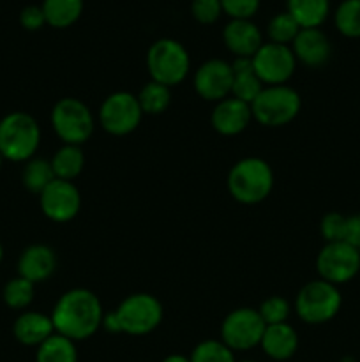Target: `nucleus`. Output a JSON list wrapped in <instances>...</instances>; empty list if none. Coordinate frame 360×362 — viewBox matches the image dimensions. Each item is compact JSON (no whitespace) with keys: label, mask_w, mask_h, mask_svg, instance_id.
<instances>
[{"label":"nucleus","mask_w":360,"mask_h":362,"mask_svg":"<svg viewBox=\"0 0 360 362\" xmlns=\"http://www.w3.org/2000/svg\"><path fill=\"white\" fill-rule=\"evenodd\" d=\"M52 322L56 334L69 338L71 341H85L102 327L101 300L87 288H73L62 293L52 311Z\"/></svg>","instance_id":"1"},{"label":"nucleus","mask_w":360,"mask_h":362,"mask_svg":"<svg viewBox=\"0 0 360 362\" xmlns=\"http://www.w3.org/2000/svg\"><path fill=\"white\" fill-rule=\"evenodd\" d=\"M274 187V172L261 158H244L228 173V191L233 200L244 205L263 202Z\"/></svg>","instance_id":"2"},{"label":"nucleus","mask_w":360,"mask_h":362,"mask_svg":"<svg viewBox=\"0 0 360 362\" xmlns=\"http://www.w3.org/2000/svg\"><path fill=\"white\" fill-rule=\"evenodd\" d=\"M41 144V129L32 115L11 112L0 120V154L14 163L28 161Z\"/></svg>","instance_id":"3"},{"label":"nucleus","mask_w":360,"mask_h":362,"mask_svg":"<svg viewBox=\"0 0 360 362\" xmlns=\"http://www.w3.org/2000/svg\"><path fill=\"white\" fill-rule=\"evenodd\" d=\"M191 69V57L186 46L172 37L157 39L147 52V71L150 78L166 87L182 83Z\"/></svg>","instance_id":"4"},{"label":"nucleus","mask_w":360,"mask_h":362,"mask_svg":"<svg viewBox=\"0 0 360 362\" xmlns=\"http://www.w3.org/2000/svg\"><path fill=\"white\" fill-rule=\"evenodd\" d=\"M302 108V99L295 88L288 85L263 87L251 103L253 119L267 127H281L293 122Z\"/></svg>","instance_id":"5"},{"label":"nucleus","mask_w":360,"mask_h":362,"mask_svg":"<svg viewBox=\"0 0 360 362\" xmlns=\"http://www.w3.org/2000/svg\"><path fill=\"white\" fill-rule=\"evenodd\" d=\"M342 306L339 288L323 279H314L304 285L296 293L295 311L302 322L309 325H321L335 318Z\"/></svg>","instance_id":"6"},{"label":"nucleus","mask_w":360,"mask_h":362,"mask_svg":"<svg viewBox=\"0 0 360 362\" xmlns=\"http://www.w3.org/2000/svg\"><path fill=\"white\" fill-rule=\"evenodd\" d=\"M113 317L119 325V332L129 336L150 334L162 320V304L150 293H133L119 304Z\"/></svg>","instance_id":"7"},{"label":"nucleus","mask_w":360,"mask_h":362,"mask_svg":"<svg viewBox=\"0 0 360 362\" xmlns=\"http://www.w3.org/2000/svg\"><path fill=\"white\" fill-rule=\"evenodd\" d=\"M52 126L64 145H83L95 127L94 115L83 101L64 98L52 110Z\"/></svg>","instance_id":"8"},{"label":"nucleus","mask_w":360,"mask_h":362,"mask_svg":"<svg viewBox=\"0 0 360 362\" xmlns=\"http://www.w3.org/2000/svg\"><path fill=\"white\" fill-rule=\"evenodd\" d=\"M320 279L339 286L352 281L360 272L359 247L348 243H325L316 257Z\"/></svg>","instance_id":"9"},{"label":"nucleus","mask_w":360,"mask_h":362,"mask_svg":"<svg viewBox=\"0 0 360 362\" xmlns=\"http://www.w3.org/2000/svg\"><path fill=\"white\" fill-rule=\"evenodd\" d=\"M265 322L258 310L236 308L224 317L221 324V341L233 352H246L261 343L265 332Z\"/></svg>","instance_id":"10"},{"label":"nucleus","mask_w":360,"mask_h":362,"mask_svg":"<svg viewBox=\"0 0 360 362\" xmlns=\"http://www.w3.org/2000/svg\"><path fill=\"white\" fill-rule=\"evenodd\" d=\"M143 112L138 98L131 92H113L99 108V124L113 136H126L140 126Z\"/></svg>","instance_id":"11"},{"label":"nucleus","mask_w":360,"mask_h":362,"mask_svg":"<svg viewBox=\"0 0 360 362\" xmlns=\"http://www.w3.org/2000/svg\"><path fill=\"white\" fill-rule=\"evenodd\" d=\"M251 62L265 87L286 85L296 69V59L293 55L292 46L275 45L270 41L261 45Z\"/></svg>","instance_id":"12"},{"label":"nucleus","mask_w":360,"mask_h":362,"mask_svg":"<svg viewBox=\"0 0 360 362\" xmlns=\"http://www.w3.org/2000/svg\"><path fill=\"white\" fill-rule=\"evenodd\" d=\"M39 204L46 218L55 223H67L80 212L81 197L71 180L55 179L39 194Z\"/></svg>","instance_id":"13"},{"label":"nucleus","mask_w":360,"mask_h":362,"mask_svg":"<svg viewBox=\"0 0 360 362\" xmlns=\"http://www.w3.org/2000/svg\"><path fill=\"white\" fill-rule=\"evenodd\" d=\"M232 64L222 59H210L201 64L194 73V90L201 99L219 103L232 95Z\"/></svg>","instance_id":"14"},{"label":"nucleus","mask_w":360,"mask_h":362,"mask_svg":"<svg viewBox=\"0 0 360 362\" xmlns=\"http://www.w3.org/2000/svg\"><path fill=\"white\" fill-rule=\"evenodd\" d=\"M222 41L235 59H253L263 45V34L254 21L229 20L222 28Z\"/></svg>","instance_id":"15"},{"label":"nucleus","mask_w":360,"mask_h":362,"mask_svg":"<svg viewBox=\"0 0 360 362\" xmlns=\"http://www.w3.org/2000/svg\"><path fill=\"white\" fill-rule=\"evenodd\" d=\"M251 120H253L251 105L233 98V95L215 103L214 110H212V127L222 136L240 134L247 129Z\"/></svg>","instance_id":"16"},{"label":"nucleus","mask_w":360,"mask_h":362,"mask_svg":"<svg viewBox=\"0 0 360 362\" xmlns=\"http://www.w3.org/2000/svg\"><path fill=\"white\" fill-rule=\"evenodd\" d=\"M292 49L296 62L307 67L325 66L332 55L330 39L321 28H300Z\"/></svg>","instance_id":"17"},{"label":"nucleus","mask_w":360,"mask_h":362,"mask_svg":"<svg viewBox=\"0 0 360 362\" xmlns=\"http://www.w3.org/2000/svg\"><path fill=\"white\" fill-rule=\"evenodd\" d=\"M56 255L44 244H32L21 251L18 258V276L35 283H42L55 272Z\"/></svg>","instance_id":"18"},{"label":"nucleus","mask_w":360,"mask_h":362,"mask_svg":"<svg viewBox=\"0 0 360 362\" xmlns=\"http://www.w3.org/2000/svg\"><path fill=\"white\" fill-rule=\"evenodd\" d=\"M260 346L272 361H288L299 349V334L288 322L267 325Z\"/></svg>","instance_id":"19"},{"label":"nucleus","mask_w":360,"mask_h":362,"mask_svg":"<svg viewBox=\"0 0 360 362\" xmlns=\"http://www.w3.org/2000/svg\"><path fill=\"white\" fill-rule=\"evenodd\" d=\"M13 334L21 345L39 346L44 343L52 334H55L52 317L39 311H23L14 320Z\"/></svg>","instance_id":"20"},{"label":"nucleus","mask_w":360,"mask_h":362,"mask_svg":"<svg viewBox=\"0 0 360 362\" xmlns=\"http://www.w3.org/2000/svg\"><path fill=\"white\" fill-rule=\"evenodd\" d=\"M233 69V85H232V95L240 99V101L251 103L258 98L265 85L258 78L256 71H254L251 59H235L232 62Z\"/></svg>","instance_id":"21"},{"label":"nucleus","mask_w":360,"mask_h":362,"mask_svg":"<svg viewBox=\"0 0 360 362\" xmlns=\"http://www.w3.org/2000/svg\"><path fill=\"white\" fill-rule=\"evenodd\" d=\"M286 13L300 28H320L330 14V0H286Z\"/></svg>","instance_id":"22"},{"label":"nucleus","mask_w":360,"mask_h":362,"mask_svg":"<svg viewBox=\"0 0 360 362\" xmlns=\"http://www.w3.org/2000/svg\"><path fill=\"white\" fill-rule=\"evenodd\" d=\"M46 25L53 28H67L76 23L83 13V0H42Z\"/></svg>","instance_id":"23"},{"label":"nucleus","mask_w":360,"mask_h":362,"mask_svg":"<svg viewBox=\"0 0 360 362\" xmlns=\"http://www.w3.org/2000/svg\"><path fill=\"white\" fill-rule=\"evenodd\" d=\"M52 168L56 179L73 182L85 166V156L80 145H62L52 158Z\"/></svg>","instance_id":"24"},{"label":"nucleus","mask_w":360,"mask_h":362,"mask_svg":"<svg viewBox=\"0 0 360 362\" xmlns=\"http://www.w3.org/2000/svg\"><path fill=\"white\" fill-rule=\"evenodd\" d=\"M35 362H78L76 343L55 332L37 346Z\"/></svg>","instance_id":"25"},{"label":"nucleus","mask_w":360,"mask_h":362,"mask_svg":"<svg viewBox=\"0 0 360 362\" xmlns=\"http://www.w3.org/2000/svg\"><path fill=\"white\" fill-rule=\"evenodd\" d=\"M55 179L56 177L53 173L52 163L48 159L41 158L28 159L23 168V173H21V182L34 194H41Z\"/></svg>","instance_id":"26"},{"label":"nucleus","mask_w":360,"mask_h":362,"mask_svg":"<svg viewBox=\"0 0 360 362\" xmlns=\"http://www.w3.org/2000/svg\"><path fill=\"white\" fill-rule=\"evenodd\" d=\"M136 98L143 115H161L162 112L168 110L169 101H172V92L166 85L150 80L147 85H143Z\"/></svg>","instance_id":"27"},{"label":"nucleus","mask_w":360,"mask_h":362,"mask_svg":"<svg viewBox=\"0 0 360 362\" xmlns=\"http://www.w3.org/2000/svg\"><path fill=\"white\" fill-rule=\"evenodd\" d=\"M335 28L348 39H360V0H342L334 13Z\"/></svg>","instance_id":"28"},{"label":"nucleus","mask_w":360,"mask_h":362,"mask_svg":"<svg viewBox=\"0 0 360 362\" xmlns=\"http://www.w3.org/2000/svg\"><path fill=\"white\" fill-rule=\"evenodd\" d=\"M35 296V285L28 279L16 276V278L9 279L2 290L4 303L11 310H27L32 304Z\"/></svg>","instance_id":"29"},{"label":"nucleus","mask_w":360,"mask_h":362,"mask_svg":"<svg viewBox=\"0 0 360 362\" xmlns=\"http://www.w3.org/2000/svg\"><path fill=\"white\" fill-rule=\"evenodd\" d=\"M300 27L295 20L292 18L289 13H279L268 21L267 27V35L268 41L275 42V45H284L292 46V42L295 41V37L299 35Z\"/></svg>","instance_id":"30"},{"label":"nucleus","mask_w":360,"mask_h":362,"mask_svg":"<svg viewBox=\"0 0 360 362\" xmlns=\"http://www.w3.org/2000/svg\"><path fill=\"white\" fill-rule=\"evenodd\" d=\"M191 362H236L235 352L221 339H207L198 343L189 356Z\"/></svg>","instance_id":"31"},{"label":"nucleus","mask_w":360,"mask_h":362,"mask_svg":"<svg viewBox=\"0 0 360 362\" xmlns=\"http://www.w3.org/2000/svg\"><path fill=\"white\" fill-rule=\"evenodd\" d=\"M289 306L288 300L281 296H272L268 299H265L263 303L258 308V313H260L261 320L265 322V325H275V324H284L288 322Z\"/></svg>","instance_id":"32"},{"label":"nucleus","mask_w":360,"mask_h":362,"mask_svg":"<svg viewBox=\"0 0 360 362\" xmlns=\"http://www.w3.org/2000/svg\"><path fill=\"white\" fill-rule=\"evenodd\" d=\"M346 228H348V216L339 212H328L320 223V232L325 243H344Z\"/></svg>","instance_id":"33"},{"label":"nucleus","mask_w":360,"mask_h":362,"mask_svg":"<svg viewBox=\"0 0 360 362\" xmlns=\"http://www.w3.org/2000/svg\"><path fill=\"white\" fill-rule=\"evenodd\" d=\"M191 14L201 25L215 23L222 14L221 0H193Z\"/></svg>","instance_id":"34"},{"label":"nucleus","mask_w":360,"mask_h":362,"mask_svg":"<svg viewBox=\"0 0 360 362\" xmlns=\"http://www.w3.org/2000/svg\"><path fill=\"white\" fill-rule=\"evenodd\" d=\"M221 6L229 20H251L260 9V0H221Z\"/></svg>","instance_id":"35"},{"label":"nucleus","mask_w":360,"mask_h":362,"mask_svg":"<svg viewBox=\"0 0 360 362\" xmlns=\"http://www.w3.org/2000/svg\"><path fill=\"white\" fill-rule=\"evenodd\" d=\"M20 25L25 28V30H39L46 25L44 13H42L41 6H35V4H30V6L23 7L20 13Z\"/></svg>","instance_id":"36"},{"label":"nucleus","mask_w":360,"mask_h":362,"mask_svg":"<svg viewBox=\"0 0 360 362\" xmlns=\"http://www.w3.org/2000/svg\"><path fill=\"white\" fill-rule=\"evenodd\" d=\"M344 243L352 244V246L355 247H360V214L349 216L348 218V228H346Z\"/></svg>","instance_id":"37"},{"label":"nucleus","mask_w":360,"mask_h":362,"mask_svg":"<svg viewBox=\"0 0 360 362\" xmlns=\"http://www.w3.org/2000/svg\"><path fill=\"white\" fill-rule=\"evenodd\" d=\"M161 362H191V359L186 356H180V354H172V356L164 357Z\"/></svg>","instance_id":"38"},{"label":"nucleus","mask_w":360,"mask_h":362,"mask_svg":"<svg viewBox=\"0 0 360 362\" xmlns=\"http://www.w3.org/2000/svg\"><path fill=\"white\" fill-rule=\"evenodd\" d=\"M2 258H4V247H2V243H0V264H2Z\"/></svg>","instance_id":"39"},{"label":"nucleus","mask_w":360,"mask_h":362,"mask_svg":"<svg viewBox=\"0 0 360 362\" xmlns=\"http://www.w3.org/2000/svg\"><path fill=\"white\" fill-rule=\"evenodd\" d=\"M236 362H260V361H254V359H244V361H236Z\"/></svg>","instance_id":"40"},{"label":"nucleus","mask_w":360,"mask_h":362,"mask_svg":"<svg viewBox=\"0 0 360 362\" xmlns=\"http://www.w3.org/2000/svg\"><path fill=\"white\" fill-rule=\"evenodd\" d=\"M2 161H4V158H2V154H0V168H2Z\"/></svg>","instance_id":"41"},{"label":"nucleus","mask_w":360,"mask_h":362,"mask_svg":"<svg viewBox=\"0 0 360 362\" xmlns=\"http://www.w3.org/2000/svg\"><path fill=\"white\" fill-rule=\"evenodd\" d=\"M359 251H360V247H359Z\"/></svg>","instance_id":"42"}]
</instances>
